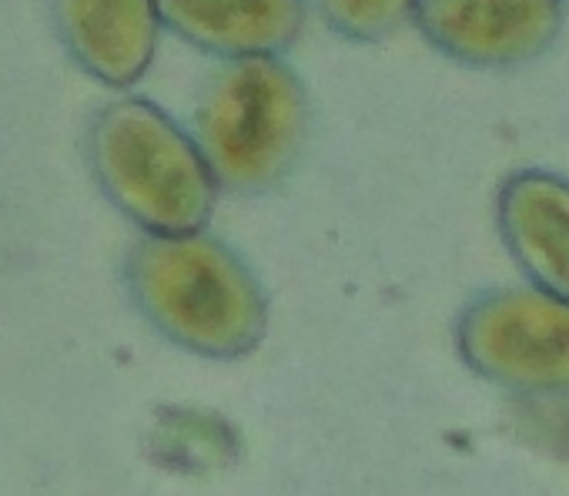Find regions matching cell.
I'll return each mask as SVG.
<instances>
[{"mask_svg":"<svg viewBox=\"0 0 569 496\" xmlns=\"http://www.w3.org/2000/svg\"><path fill=\"white\" fill-rule=\"evenodd\" d=\"M124 282L144 323L201 359L251 356L271 323L254 269L221 238L144 235L124 259Z\"/></svg>","mask_w":569,"mask_h":496,"instance_id":"6da1fadb","label":"cell"},{"mask_svg":"<svg viewBox=\"0 0 569 496\" xmlns=\"http://www.w3.org/2000/svg\"><path fill=\"white\" fill-rule=\"evenodd\" d=\"M88 158L108 201L148 235H198L214 215L218 181L194 135L148 98L108 101Z\"/></svg>","mask_w":569,"mask_h":496,"instance_id":"7a4b0ae2","label":"cell"},{"mask_svg":"<svg viewBox=\"0 0 569 496\" xmlns=\"http://www.w3.org/2000/svg\"><path fill=\"white\" fill-rule=\"evenodd\" d=\"M309 118L306 85L284 61H224L198 95L194 141L218 188L264 195L299 165Z\"/></svg>","mask_w":569,"mask_h":496,"instance_id":"3957f363","label":"cell"},{"mask_svg":"<svg viewBox=\"0 0 569 496\" xmlns=\"http://www.w3.org/2000/svg\"><path fill=\"white\" fill-rule=\"evenodd\" d=\"M456 353L499 389L569 396V302L536 286L489 289L459 313Z\"/></svg>","mask_w":569,"mask_h":496,"instance_id":"277c9868","label":"cell"},{"mask_svg":"<svg viewBox=\"0 0 569 496\" xmlns=\"http://www.w3.org/2000/svg\"><path fill=\"white\" fill-rule=\"evenodd\" d=\"M562 0H419L412 24L466 68H519L562 34Z\"/></svg>","mask_w":569,"mask_h":496,"instance_id":"5b68a950","label":"cell"},{"mask_svg":"<svg viewBox=\"0 0 569 496\" xmlns=\"http://www.w3.org/2000/svg\"><path fill=\"white\" fill-rule=\"evenodd\" d=\"M496 228L522 276L569 302V178L546 168L512 171L496 195Z\"/></svg>","mask_w":569,"mask_h":496,"instance_id":"8992f818","label":"cell"},{"mask_svg":"<svg viewBox=\"0 0 569 496\" xmlns=\"http://www.w3.org/2000/svg\"><path fill=\"white\" fill-rule=\"evenodd\" d=\"M54 24L71 58L108 88L138 85L158 51L154 0H51Z\"/></svg>","mask_w":569,"mask_h":496,"instance_id":"52a82bcc","label":"cell"},{"mask_svg":"<svg viewBox=\"0 0 569 496\" xmlns=\"http://www.w3.org/2000/svg\"><path fill=\"white\" fill-rule=\"evenodd\" d=\"M154 4L171 34L224 61L278 58L306 31V0H154Z\"/></svg>","mask_w":569,"mask_h":496,"instance_id":"ba28073f","label":"cell"},{"mask_svg":"<svg viewBox=\"0 0 569 496\" xmlns=\"http://www.w3.org/2000/svg\"><path fill=\"white\" fill-rule=\"evenodd\" d=\"M316 4L339 38L372 44L412 21L419 0H316Z\"/></svg>","mask_w":569,"mask_h":496,"instance_id":"9c48e42d","label":"cell"}]
</instances>
